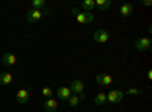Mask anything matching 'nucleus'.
Here are the masks:
<instances>
[{
    "mask_svg": "<svg viewBox=\"0 0 152 112\" xmlns=\"http://www.w3.org/2000/svg\"><path fill=\"white\" fill-rule=\"evenodd\" d=\"M152 46V41L149 36H142V38H138L135 41V48L138 52H148Z\"/></svg>",
    "mask_w": 152,
    "mask_h": 112,
    "instance_id": "1",
    "label": "nucleus"
},
{
    "mask_svg": "<svg viewBox=\"0 0 152 112\" xmlns=\"http://www.w3.org/2000/svg\"><path fill=\"white\" fill-rule=\"evenodd\" d=\"M107 100L110 102V103H120L122 100H123V92L122 91H119V90H111L108 94H107Z\"/></svg>",
    "mask_w": 152,
    "mask_h": 112,
    "instance_id": "2",
    "label": "nucleus"
},
{
    "mask_svg": "<svg viewBox=\"0 0 152 112\" xmlns=\"http://www.w3.org/2000/svg\"><path fill=\"white\" fill-rule=\"evenodd\" d=\"M76 21L81 23V24H88V23H93L94 21V15L91 12H79L76 15Z\"/></svg>",
    "mask_w": 152,
    "mask_h": 112,
    "instance_id": "3",
    "label": "nucleus"
},
{
    "mask_svg": "<svg viewBox=\"0 0 152 112\" xmlns=\"http://www.w3.org/2000/svg\"><path fill=\"white\" fill-rule=\"evenodd\" d=\"M41 17H43V11H38V9H31L26 14L28 23H37L41 20Z\"/></svg>",
    "mask_w": 152,
    "mask_h": 112,
    "instance_id": "4",
    "label": "nucleus"
},
{
    "mask_svg": "<svg viewBox=\"0 0 152 112\" xmlns=\"http://www.w3.org/2000/svg\"><path fill=\"white\" fill-rule=\"evenodd\" d=\"M108 38H110V35H108V32H107L105 29H97V30L93 33V40H94L96 43H107Z\"/></svg>",
    "mask_w": 152,
    "mask_h": 112,
    "instance_id": "5",
    "label": "nucleus"
},
{
    "mask_svg": "<svg viewBox=\"0 0 152 112\" xmlns=\"http://www.w3.org/2000/svg\"><path fill=\"white\" fill-rule=\"evenodd\" d=\"M94 80H96L97 85H102V86H105V85H111V83H113V77L110 76V74H107V73H99Z\"/></svg>",
    "mask_w": 152,
    "mask_h": 112,
    "instance_id": "6",
    "label": "nucleus"
},
{
    "mask_svg": "<svg viewBox=\"0 0 152 112\" xmlns=\"http://www.w3.org/2000/svg\"><path fill=\"white\" fill-rule=\"evenodd\" d=\"M84 82L82 80H73L72 83H70V92H73L75 95H79V94H82V91H84Z\"/></svg>",
    "mask_w": 152,
    "mask_h": 112,
    "instance_id": "7",
    "label": "nucleus"
},
{
    "mask_svg": "<svg viewBox=\"0 0 152 112\" xmlns=\"http://www.w3.org/2000/svg\"><path fill=\"white\" fill-rule=\"evenodd\" d=\"M15 62H17V56L14 53H5L2 56V64L6 65V67H12V65H15Z\"/></svg>",
    "mask_w": 152,
    "mask_h": 112,
    "instance_id": "8",
    "label": "nucleus"
},
{
    "mask_svg": "<svg viewBox=\"0 0 152 112\" xmlns=\"http://www.w3.org/2000/svg\"><path fill=\"white\" fill-rule=\"evenodd\" d=\"M29 91L28 90H24V88H21L18 92H17V103H20V105H24V103H28V100H29Z\"/></svg>",
    "mask_w": 152,
    "mask_h": 112,
    "instance_id": "9",
    "label": "nucleus"
},
{
    "mask_svg": "<svg viewBox=\"0 0 152 112\" xmlns=\"http://www.w3.org/2000/svg\"><path fill=\"white\" fill-rule=\"evenodd\" d=\"M56 95L61 98V100H69L72 92H70V90L67 88V86H59L58 91H56Z\"/></svg>",
    "mask_w": 152,
    "mask_h": 112,
    "instance_id": "10",
    "label": "nucleus"
},
{
    "mask_svg": "<svg viewBox=\"0 0 152 112\" xmlns=\"http://www.w3.org/2000/svg\"><path fill=\"white\" fill-rule=\"evenodd\" d=\"M44 109H46V112H55L58 109V102L55 98H47L44 102Z\"/></svg>",
    "mask_w": 152,
    "mask_h": 112,
    "instance_id": "11",
    "label": "nucleus"
},
{
    "mask_svg": "<svg viewBox=\"0 0 152 112\" xmlns=\"http://www.w3.org/2000/svg\"><path fill=\"white\" fill-rule=\"evenodd\" d=\"M14 77H12L11 73H0V85H9Z\"/></svg>",
    "mask_w": 152,
    "mask_h": 112,
    "instance_id": "12",
    "label": "nucleus"
},
{
    "mask_svg": "<svg viewBox=\"0 0 152 112\" xmlns=\"http://www.w3.org/2000/svg\"><path fill=\"white\" fill-rule=\"evenodd\" d=\"M131 14H132V5H131V3L122 5V8H120V15H122V17H128V15H131Z\"/></svg>",
    "mask_w": 152,
    "mask_h": 112,
    "instance_id": "13",
    "label": "nucleus"
},
{
    "mask_svg": "<svg viewBox=\"0 0 152 112\" xmlns=\"http://www.w3.org/2000/svg\"><path fill=\"white\" fill-rule=\"evenodd\" d=\"M94 6H96L94 0H84V2H82V9H84V12H91V11L94 9Z\"/></svg>",
    "mask_w": 152,
    "mask_h": 112,
    "instance_id": "14",
    "label": "nucleus"
},
{
    "mask_svg": "<svg viewBox=\"0 0 152 112\" xmlns=\"http://www.w3.org/2000/svg\"><path fill=\"white\" fill-rule=\"evenodd\" d=\"M96 6L100 9V11H107L110 6H111V0H96Z\"/></svg>",
    "mask_w": 152,
    "mask_h": 112,
    "instance_id": "15",
    "label": "nucleus"
},
{
    "mask_svg": "<svg viewBox=\"0 0 152 112\" xmlns=\"http://www.w3.org/2000/svg\"><path fill=\"white\" fill-rule=\"evenodd\" d=\"M105 102H107V94H105V92H99V94L94 95V105L102 106Z\"/></svg>",
    "mask_w": 152,
    "mask_h": 112,
    "instance_id": "16",
    "label": "nucleus"
},
{
    "mask_svg": "<svg viewBox=\"0 0 152 112\" xmlns=\"http://www.w3.org/2000/svg\"><path fill=\"white\" fill-rule=\"evenodd\" d=\"M67 102H69L70 108H78V106H79V97L73 94V95H70V98H69Z\"/></svg>",
    "mask_w": 152,
    "mask_h": 112,
    "instance_id": "17",
    "label": "nucleus"
},
{
    "mask_svg": "<svg viewBox=\"0 0 152 112\" xmlns=\"http://www.w3.org/2000/svg\"><path fill=\"white\" fill-rule=\"evenodd\" d=\"M44 6H46L44 0H32V8H34V9L41 11V8H44Z\"/></svg>",
    "mask_w": 152,
    "mask_h": 112,
    "instance_id": "18",
    "label": "nucleus"
},
{
    "mask_svg": "<svg viewBox=\"0 0 152 112\" xmlns=\"http://www.w3.org/2000/svg\"><path fill=\"white\" fill-rule=\"evenodd\" d=\"M41 92H43V95L44 97H52V94H53V91H52V88H49V86H44V88L41 90Z\"/></svg>",
    "mask_w": 152,
    "mask_h": 112,
    "instance_id": "19",
    "label": "nucleus"
},
{
    "mask_svg": "<svg viewBox=\"0 0 152 112\" xmlns=\"http://www.w3.org/2000/svg\"><path fill=\"white\" fill-rule=\"evenodd\" d=\"M128 94L129 95H138V94H140V91H138L137 88H132V86H131V88L128 90Z\"/></svg>",
    "mask_w": 152,
    "mask_h": 112,
    "instance_id": "20",
    "label": "nucleus"
},
{
    "mask_svg": "<svg viewBox=\"0 0 152 112\" xmlns=\"http://www.w3.org/2000/svg\"><path fill=\"white\" fill-rule=\"evenodd\" d=\"M79 12H81V11H79V8H73V9H72V15H75V17H76V15L79 14Z\"/></svg>",
    "mask_w": 152,
    "mask_h": 112,
    "instance_id": "21",
    "label": "nucleus"
},
{
    "mask_svg": "<svg viewBox=\"0 0 152 112\" xmlns=\"http://www.w3.org/2000/svg\"><path fill=\"white\" fill-rule=\"evenodd\" d=\"M143 5H145V6H151V5H152V2H151V0H145Z\"/></svg>",
    "mask_w": 152,
    "mask_h": 112,
    "instance_id": "22",
    "label": "nucleus"
},
{
    "mask_svg": "<svg viewBox=\"0 0 152 112\" xmlns=\"http://www.w3.org/2000/svg\"><path fill=\"white\" fill-rule=\"evenodd\" d=\"M78 97H79V100H85V94H84V92H82V94H79Z\"/></svg>",
    "mask_w": 152,
    "mask_h": 112,
    "instance_id": "23",
    "label": "nucleus"
},
{
    "mask_svg": "<svg viewBox=\"0 0 152 112\" xmlns=\"http://www.w3.org/2000/svg\"><path fill=\"white\" fill-rule=\"evenodd\" d=\"M148 79H152V70H148Z\"/></svg>",
    "mask_w": 152,
    "mask_h": 112,
    "instance_id": "24",
    "label": "nucleus"
}]
</instances>
